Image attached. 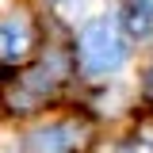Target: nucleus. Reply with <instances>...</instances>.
I'll return each mask as SVG.
<instances>
[{"mask_svg": "<svg viewBox=\"0 0 153 153\" xmlns=\"http://www.w3.org/2000/svg\"><path fill=\"white\" fill-rule=\"evenodd\" d=\"M31 50V23L23 16H4L0 19V61H19Z\"/></svg>", "mask_w": 153, "mask_h": 153, "instance_id": "f03ea898", "label": "nucleus"}, {"mask_svg": "<svg viewBox=\"0 0 153 153\" xmlns=\"http://www.w3.org/2000/svg\"><path fill=\"white\" fill-rule=\"evenodd\" d=\"M119 35L146 42V38H153V19L146 16L142 8H126V12H123V31H119Z\"/></svg>", "mask_w": 153, "mask_h": 153, "instance_id": "20e7f679", "label": "nucleus"}, {"mask_svg": "<svg viewBox=\"0 0 153 153\" xmlns=\"http://www.w3.org/2000/svg\"><path fill=\"white\" fill-rule=\"evenodd\" d=\"M126 38L119 35V23L111 16H96L92 23H84L80 31V69L88 76H111L115 69L126 65Z\"/></svg>", "mask_w": 153, "mask_h": 153, "instance_id": "f257e3e1", "label": "nucleus"}, {"mask_svg": "<svg viewBox=\"0 0 153 153\" xmlns=\"http://www.w3.org/2000/svg\"><path fill=\"white\" fill-rule=\"evenodd\" d=\"M134 8H142V12H146V16L153 19V0H138V4H134Z\"/></svg>", "mask_w": 153, "mask_h": 153, "instance_id": "39448f33", "label": "nucleus"}, {"mask_svg": "<svg viewBox=\"0 0 153 153\" xmlns=\"http://www.w3.org/2000/svg\"><path fill=\"white\" fill-rule=\"evenodd\" d=\"M76 146V130L69 123H54L31 134V153H69Z\"/></svg>", "mask_w": 153, "mask_h": 153, "instance_id": "7ed1b4c3", "label": "nucleus"}]
</instances>
